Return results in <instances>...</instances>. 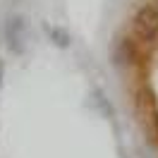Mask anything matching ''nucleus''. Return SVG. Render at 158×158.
I'll list each match as a JSON object with an SVG mask.
<instances>
[{"label": "nucleus", "instance_id": "obj_1", "mask_svg": "<svg viewBox=\"0 0 158 158\" xmlns=\"http://www.w3.org/2000/svg\"><path fill=\"white\" fill-rule=\"evenodd\" d=\"M27 39H29L27 17L12 15L10 19L5 22V41H7V48H10L15 55H22L24 48H27Z\"/></svg>", "mask_w": 158, "mask_h": 158}, {"label": "nucleus", "instance_id": "obj_2", "mask_svg": "<svg viewBox=\"0 0 158 158\" xmlns=\"http://www.w3.org/2000/svg\"><path fill=\"white\" fill-rule=\"evenodd\" d=\"M132 34L139 41H153L158 36V10L156 7H141L132 19Z\"/></svg>", "mask_w": 158, "mask_h": 158}, {"label": "nucleus", "instance_id": "obj_3", "mask_svg": "<svg viewBox=\"0 0 158 158\" xmlns=\"http://www.w3.org/2000/svg\"><path fill=\"white\" fill-rule=\"evenodd\" d=\"M137 60V43L129 39H120L113 46V62L115 65H132Z\"/></svg>", "mask_w": 158, "mask_h": 158}, {"label": "nucleus", "instance_id": "obj_4", "mask_svg": "<svg viewBox=\"0 0 158 158\" xmlns=\"http://www.w3.org/2000/svg\"><path fill=\"white\" fill-rule=\"evenodd\" d=\"M50 39H53L55 46H62V48H65L69 43V34L65 29H60V27H53V29H50Z\"/></svg>", "mask_w": 158, "mask_h": 158}, {"label": "nucleus", "instance_id": "obj_5", "mask_svg": "<svg viewBox=\"0 0 158 158\" xmlns=\"http://www.w3.org/2000/svg\"><path fill=\"white\" fill-rule=\"evenodd\" d=\"M0 86H2V62H0Z\"/></svg>", "mask_w": 158, "mask_h": 158}]
</instances>
